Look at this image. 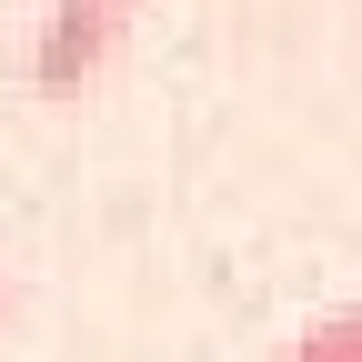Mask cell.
<instances>
[{
  "label": "cell",
  "instance_id": "cell-1",
  "mask_svg": "<svg viewBox=\"0 0 362 362\" xmlns=\"http://www.w3.org/2000/svg\"><path fill=\"white\" fill-rule=\"evenodd\" d=\"M111 40H121V11H101V0H61L51 40H40V90H71V81H90Z\"/></svg>",
  "mask_w": 362,
  "mask_h": 362
},
{
  "label": "cell",
  "instance_id": "cell-2",
  "mask_svg": "<svg viewBox=\"0 0 362 362\" xmlns=\"http://www.w3.org/2000/svg\"><path fill=\"white\" fill-rule=\"evenodd\" d=\"M292 362H362V312H332V322H312L292 342Z\"/></svg>",
  "mask_w": 362,
  "mask_h": 362
},
{
  "label": "cell",
  "instance_id": "cell-3",
  "mask_svg": "<svg viewBox=\"0 0 362 362\" xmlns=\"http://www.w3.org/2000/svg\"><path fill=\"white\" fill-rule=\"evenodd\" d=\"M101 11H131V0H101Z\"/></svg>",
  "mask_w": 362,
  "mask_h": 362
}]
</instances>
